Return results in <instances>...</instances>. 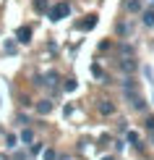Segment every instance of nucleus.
<instances>
[{
	"mask_svg": "<svg viewBox=\"0 0 154 160\" xmlns=\"http://www.w3.org/2000/svg\"><path fill=\"white\" fill-rule=\"evenodd\" d=\"M0 160H8V158H5V155H0Z\"/></svg>",
	"mask_w": 154,
	"mask_h": 160,
	"instance_id": "19",
	"label": "nucleus"
},
{
	"mask_svg": "<svg viewBox=\"0 0 154 160\" xmlns=\"http://www.w3.org/2000/svg\"><path fill=\"white\" fill-rule=\"evenodd\" d=\"M37 113H39V116L52 113V102H50V100H39V102H37Z\"/></svg>",
	"mask_w": 154,
	"mask_h": 160,
	"instance_id": "7",
	"label": "nucleus"
},
{
	"mask_svg": "<svg viewBox=\"0 0 154 160\" xmlns=\"http://www.w3.org/2000/svg\"><path fill=\"white\" fill-rule=\"evenodd\" d=\"M34 11H39V13H44V11H47V13H50L47 0H34Z\"/></svg>",
	"mask_w": 154,
	"mask_h": 160,
	"instance_id": "10",
	"label": "nucleus"
},
{
	"mask_svg": "<svg viewBox=\"0 0 154 160\" xmlns=\"http://www.w3.org/2000/svg\"><path fill=\"white\" fill-rule=\"evenodd\" d=\"M55 158H58V155H55V150H52V147L44 150V160H55Z\"/></svg>",
	"mask_w": 154,
	"mask_h": 160,
	"instance_id": "14",
	"label": "nucleus"
},
{
	"mask_svg": "<svg viewBox=\"0 0 154 160\" xmlns=\"http://www.w3.org/2000/svg\"><path fill=\"white\" fill-rule=\"evenodd\" d=\"M141 21H144V26H154V5L141 11Z\"/></svg>",
	"mask_w": 154,
	"mask_h": 160,
	"instance_id": "6",
	"label": "nucleus"
},
{
	"mask_svg": "<svg viewBox=\"0 0 154 160\" xmlns=\"http://www.w3.org/2000/svg\"><path fill=\"white\" fill-rule=\"evenodd\" d=\"M125 11L128 13H138L141 11V0H125Z\"/></svg>",
	"mask_w": 154,
	"mask_h": 160,
	"instance_id": "8",
	"label": "nucleus"
},
{
	"mask_svg": "<svg viewBox=\"0 0 154 160\" xmlns=\"http://www.w3.org/2000/svg\"><path fill=\"white\" fill-rule=\"evenodd\" d=\"M68 13H71V5L68 3H58V5H52V8H50L47 16H50V21H60V18H65Z\"/></svg>",
	"mask_w": 154,
	"mask_h": 160,
	"instance_id": "1",
	"label": "nucleus"
},
{
	"mask_svg": "<svg viewBox=\"0 0 154 160\" xmlns=\"http://www.w3.org/2000/svg\"><path fill=\"white\" fill-rule=\"evenodd\" d=\"M105 50H110V42H107V39H105V42H99V52H105Z\"/></svg>",
	"mask_w": 154,
	"mask_h": 160,
	"instance_id": "18",
	"label": "nucleus"
},
{
	"mask_svg": "<svg viewBox=\"0 0 154 160\" xmlns=\"http://www.w3.org/2000/svg\"><path fill=\"white\" fill-rule=\"evenodd\" d=\"M146 129H149V131H154V116H149V118H146Z\"/></svg>",
	"mask_w": 154,
	"mask_h": 160,
	"instance_id": "17",
	"label": "nucleus"
},
{
	"mask_svg": "<svg viewBox=\"0 0 154 160\" xmlns=\"http://www.w3.org/2000/svg\"><path fill=\"white\" fill-rule=\"evenodd\" d=\"M91 74H94V76H97V79H99V76H102V79H107V76H105V74H102V71H99V66H91Z\"/></svg>",
	"mask_w": 154,
	"mask_h": 160,
	"instance_id": "16",
	"label": "nucleus"
},
{
	"mask_svg": "<svg viewBox=\"0 0 154 160\" xmlns=\"http://www.w3.org/2000/svg\"><path fill=\"white\" fill-rule=\"evenodd\" d=\"M99 113H102V116H112V113H115V102H112V100H99Z\"/></svg>",
	"mask_w": 154,
	"mask_h": 160,
	"instance_id": "5",
	"label": "nucleus"
},
{
	"mask_svg": "<svg viewBox=\"0 0 154 160\" xmlns=\"http://www.w3.org/2000/svg\"><path fill=\"white\" fill-rule=\"evenodd\" d=\"M125 139H128V142H133V144H136V142H138V134H136V131H128V137H125Z\"/></svg>",
	"mask_w": 154,
	"mask_h": 160,
	"instance_id": "15",
	"label": "nucleus"
},
{
	"mask_svg": "<svg viewBox=\"0 0 154 160\" xmlns=\"http://www.w3.org/2000/svg\"><path fill=\"white\" fill-rule=\"evenodd\" d=\"M55 79H58V74H55V71H50V74L42 79V84H55Z\"/></svg>",
	"mask_w": 154,
	"mask_h": 160,
	"instance_id": "11",
	"label": "nucleus"
},
{
	"mask_svg": "<svg viewBox=\"0 0 154 160\" xmlns=\"http://www.w3.org/2000/svg\"><path fill=\"white\" fill-rule=\"evenodd\" d=\"M18 139H21L24 144H31V142H34V131H31V129H24L21 134H18Z\"/></svg>",
	"mask_w": 154,
	"mask_h": 160,
	"instance_id": "9",
	"label": "nucleus"
},
{
	"mask_svg": "<svg viewBox=\"0 0 154 160\" xmlns=\"http://www.w3.org/2000/svg\"><path fill=\"white\" fill-rule=\"evenodd\" d=\"M76 87H78V84L73 82V79H68V82L63 84V89H65V92H76Z\"/></svg>",
	"mask_w": 154,
	"mask_h": 160,
	"instance_id": "12",
	"label": "nucleus"
},
{
	"mask_svg": "<svg viewBox=\"0 0 154 160\" xmlns=\"http://www.w3.org/2000/svg\"><path fill=\"white\" fill-rule=\"evenodd\" d=\"M123 95H125V100H128V102H131L136 110H144V108H146V102H144V97L138 95V89H133V92H123Z\"/></svg>",
	"mask_w": 154,
	"mask_h": 160,
	"instance_id": "2",
	"label": "nucleus"
},
{
	"mask_svg": "<svg viewBox=\"0 0 154 160\" xmlns=\"http://www.w3.org/2000/svg\"><path fill=\"white\" fill-rule=\"evenodd\" d=\"M102 160H115V158H102Z\"/></svg>",
	"mask_w": 154,
	"mask_h": 160,
	"instance_id": "20",
	"label": "nucleus"
},
{
	"mask_svg": "<svg viewBox=\"0 0 154 160\" xmlns=\"http://www.w3.org/2000/svg\"><path fill=\"white\" fill-rule=\"evenodd\" d=\"M16 39H18L21 45H29V42H31V26H21V29L16 32Z\"/></svg>",
	"mask_w": 154,
	"mask_h": 160,
	"instance_id": "4",
	"label": "nucleus"
},
{
	"mask_svg": "<svg viewBox=\"0 0 154 160\" xmlns=\"http://www.w3.org/2000/svg\"><path fill=\"white\" fill-rule=\"evenodd\" d=\"M94 24H97V16H89L84 21V29H94Z\"/></svg>",
	"mask_w": 154,
	"mask_h": 160,
	"instance_id": "13",
	"label": "nucleus"
},
{
	"mask_svg": "<svg viewBox=\"0 0 154 160\" xmlns=\"http://www.w3.org/2000/svg\"><path fill=\"white\" fill-rule=\"evenodd\" d=\"M118 66H120V71H125V74H136V68H138V63L133 61V58H120L118 61Z\"/></svg>",
	"mask_w": 154,
	"mask_h": 160,
	"instance_id": "3",
	"label": "nucleus"
}]
</instances>
